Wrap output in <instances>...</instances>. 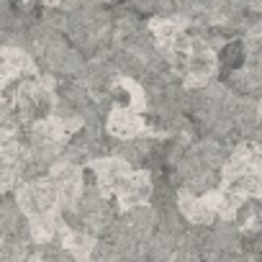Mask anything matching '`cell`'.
<instances>
[{
  "instance_id": "6da1fadb",
  "label": "cell",
  "mask_w": 262,
  "mask_h": 262,
  "mask_svg": "<svg viewBox=\"0 0 262 262\" xmlns=\"http://www.w3.org/2000/svg\"><path fill=\"white\" fill-rule=\"evenodd\" d=\"M221 59H224V64H229V67H239V64L244 62V49H242V44H229V47L221 52Z\"/></svg>"
}]
</instances>
